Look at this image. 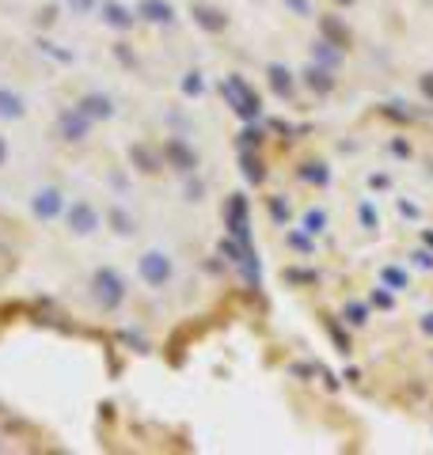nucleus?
I'll return each mask as SVG.
<instances>
[{"label":"nucleus","instance_id":"20e7f679","mask_svg":"<svg viewBox=\"0 0 433 455\" xmlns=\"http://www.w3.org/2000/svg\"><path fill=\"white\" fill-rule=\"evenodd\" d=\"M69 224H72V232H95L99 228V216H95V209L87 205V201H76L72 205V213H69Z\"/></svg>","mask_w":433,"mask_h":455},{"label":"nucleus","instance_id":"f03ea898","mask_svg":"<svg viewBox=\"0 0 433 455\" xmlns=\"http://www.w3.org/2000/svg\"><path fill=\"white\" fill-rule=\"evenodd\" d=\"M95 296H99V304H107V307L122 304V277H118L114 270H99L95 273Z\"/></svg>","mask_w":433,"mask_h":455},{"label":"nucleus","instance_id":"4468645a","mask_svg":"<svg viewBox=\"0 0 433 455\" xmlns=\"http://www.w3.org/2000/svg\"><path fill=\"white\" fill-rule=\"evenodd\" d=\"M426 330H430V334H433V315H430V323H426Z\"/></svg>","mask_w":433,"mask_h":455},{"label":"nucleus","instance_id":"ddd939ff","mask_svg":"<svg viewBox=\"0 0 433 455\" xmlns=\"http://www.w3.org/2000/svg\"><path fill=\"white\" fill-rule=\"evenodd\" d=\"M8 160V144H4V137H0V164Z\"/></svg>","mask_w":433,"mask_h":455},{"label":"nucleus","instance_id":"9b49d317","mask_svg":"<svg viewBox=\"0 0 433 455\" xmlns=\"http://www.w3.org/2000/svg\"><path fill=\"white\" fill-rule=\"evenodd\" d=\"M304 224H308V232H319V228L327 224V216L323 213H308V221H304Z\"/></svg>","mask_w":433,"mask_h":455},{"label":"nucleus","instance_id":"1a4fd4ad","mask_svg":"<svg viewBox=\"0 0 433 455\" xmlns=\"http://www.w3.org/2000/svg\"><path fill=\"white\" fill-rule=\"evenodd\" d=\"M167 152H171V156H175V160H179V164H182V171H190V167H194V152H190V148H187V144H179V141H171V144H167Z\"/></svg>","mask_w":433,"mask_h":455},{"label":"nucleus","instance_id":"7ed1b4c3","mask_svg":"<svg viewBox=\"0 0 433 455\" xmlns=\"http://www.w3.org/2000/svg\"><path fill=\"white\" fill-rule=\"evenodd\" d=\"M31 209H35L38 221H53V216L61 213V194L53 190V186H42V190L31 198Z\"/></svg>","mask_w":433,"mask_h":455},{"label":"nucleus","instance_id":"f8f14e48","mask_svg":"<svg viewBox=\"0 0 433 455\" xmlns=\"http://www.w3.org/2000/svg\"><path fill=\"white\" fill-rule=\"evenodd\" d=\"M289 4H293L296 12H308V4H304V0H289Z\"/></svg>","mask_w":433,"mask_h":455},{"label":"nucleus","instance_id":"0eeeda50","mask_svg":"<svg viewBox=\"0 0 433 455\" xmlns=\"http://www.w3.org/2000/svg\"><path fill=\"white\" fill-rule=\"evenodd\" d=\"M0 118H23V99L8 87H0Z\"/></svg>","mask_w":433,"mask_h":455},{"label":"nucleus","instance_id":"39448f33","mask_svg":"<svg viewBox=\"0 0 433 455\" xmlns=\"http://www.w3.org/2000/svg\"><path fill=\"white\" fill-rule=\"evenodd\" d=\"M61 133H65L69 141H80V137L87 133V114H80V110H69L65 118H61Z\"/></svg>","mask_w":433,"mask_h":455},{"label":"nucleus","instance_id":"9d476101","mask_svg":"<svg viewBox=\"0 0 433 455\" xmlns=\"http://www.w3.org/2000/svg\"><path fill=\"white\" fill-rule=\"evenodd\" d=\"M107 19H110V23H118V27H130V19H126L122 8H107Z\"/></svg>","mask_w":433,"mask_h":455},{"label":"nucleus","instance_id":"f257e3e1","mask_svg":"<svg viewBox=\"0 0 433 455\" xmlns=\"http://www.w3.org/2000/svg\"><path fill=\"white\" fill-rule=\"evenodd\" d=\"M137 270H141V277L148 281L152 289H160V284L171 281V258H167L164 250H148V255L137 262Z\"/></svg>","mask_w":433,"mask_h":455},{"label":"nucleus","instance_id":"6e6552de","mask_svg":"<svg viewBox=\"0 0 433 455\" xmlns=\"http://www.w3.org/2000/svg\"><path fill=\"white\" fill-rule=\"evenodd\" d=\"M76 110H80V114H87V118H107V114L114 110V107H110V103L103 99V95H87V99L80 103Z\"/></svg>","mask_w":433,"mask_h":455},{"label":"nucleus","instance_id":"423d86ee","mask_svg":"<svg viewBox=\"0 0 433 455\" xmlns=\"http://www.w3.org/2000/svg\"><path fill=\"white\" fill-rule=\"evenodd\" d=\"M141 15L144 19H152V23H167L175 12L164 4V0H141Z\"/></svg>","mask_w":433,"mask_h":455}]
</instances>
